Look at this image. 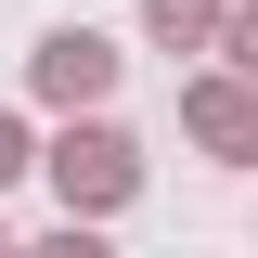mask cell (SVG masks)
<instances>
[{"label":"cell","mask_w":258,"mask_h":258,"mask_svg":"<svg viewBox=\"0 0 258 258\" xmlns=\"http://www.w3.org/2000/svg\"><path fill=\"white\" fill-rule=\"evenodd\" d=\"M64 194H91V207L129 194V142H103V129H91V142H64Z\"/></svg>","instance_id":"cell-1"},{"label":"cell","mask_w":258,"mask_h":258,"mask_svg":"<svg viewBox=\"0 0 258 258\" xmlns=\"http://www.w3.org/2000/svg\"><path fill=\"white\" fill-rule=\"evenodd\" d=\"M103 64H116L103 39H52V52H39V78H52V91H103Z\"/></svg>","instance_id":"cell-2"},{"label":"cell","mask_w":258,"mask_h":258,"mask_svg":"<svg viewBox=\"0 0 258 258\" xmlns=\"http://www.w3.org/2000/svg\"><path fill=\"white\" fill-rule=\"evenodd\" d=\"M155 39H207V0H155Z\"/></svg>","instance_id":"cell-3"},{"label":"cell","mask_w":258,"mask_h":258,"mask_svg":"<svg viewBox=\"0 0 258 258\" xmlns=\"http://www.w3.org/2000/svg\"><path fill=\"white\" fill-rule=\"evenodd\" d=\"M245 64H258V13H245Z\"/></svg>","instance_id":"cell-4"},{"label":"cell","mask_w":258,"mask_h":258,"mask_svg":"<svg viewBox=\"0 0 258 258\" xmlns=\"http://www.w3.org/2000/svg\"><path fill=\"white\" fill-rule=\"evenodd\" d=\"M0 168H13V129H0Z\"/></svg>","instance_id":"cell-5"}]
</instances>
